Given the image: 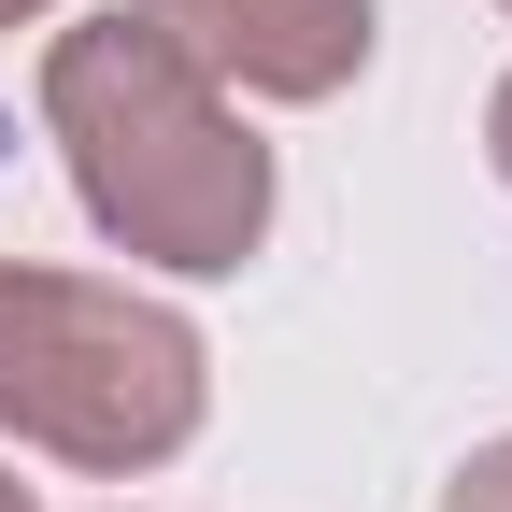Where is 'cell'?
I'll use <instances>...</instances> for the list:
<instances>
[{"instance_id":"1","label":"cell","mask_w":512,"mask_h":512,"mask_svg":"<svg viewBox=\"0 0 512 512\" xmlns=\"http://www.w3.org/2000/svg\"><path fill=\"white\" fill-rule=\"evenodd\" d=\"M43 143L72 171L86 228L185 285H228L285 214V171L242 128V100L143 15H86L43 43Z\"/></svg>"},{"instance_id":"2","label":"cell","mask_w":512,"mask_h":512,"mask_svg":"<svg viewBox=\"0 0 512 512\" xmlns=\"http://www.w3.org/2000/svg\"><path fill=\"white\" fill-rule=\"evenodd\" d=\"M200 413H214V342L171 299L0 256V441L128 484V470H171Z\"/></svg>"},{"instance_id":"3","label":"cell","mask_w":512,"mask_h":512,"mask_svg":"<svg viewBox=\"0 0 512 512\" xmlns=\"http://www.w3.org/2000/svg\"><path fill=\"white\" fill-rule=\"evenodd\" d=\"M128 15L171 29L228 100H342L384 43L370 0H128Z\"/></svg>"},{"instance_id":"4","label":"cell","mask_w":512,"mask_h":512,"mask_svg":"<svg viewBox=\"0 0 512 512\" xmlns=\"http://www.w3.org/2000/svg\"><path fill=\"white\" fill-rule=\"evenodd\" d=\"M441 512H512V427L456 456V484H441Z\"/></svg>"},{"instance_id":"5","label":"cell","mask_w":512,"mask_h":512,"mask_svg":"<svg viewBox=\"0 0 512 512\" xmlns=\"http://www.w3.org/2000/svg\"><path fill=\"white\" fill-rule=\"evenodd\" d=\"M484 157H498V185H512V72H498V100H484Z\"/></svg>"},{"instance_id":"6","label":"cell","mask_w":512,"mask_h":512,"mask_svg":"<svg viewBox=\"0 0 512 512\" xmlns=\"http://www.w3.org/2000/svg\"><path fill=\"white\" fill-rule=\"evenodd\" d=\"M29 15H57V0H0V29H29Z\"/></svg>"},{"instance_id":"7","label":"cell","mask_w":512,"mask_h":512,"mask_svg":"<svg viewBox=\"0 0 512 512\" xmlns=\"http://www.w3.org/2000/svg\"><path fill=\"white\" fill-rule=\"evenodd\" d=\"M0 512H43V498H29V484H15V470H0Z\"/></svg>"},{"instance_id":"8","label":"cell","mask_w":512,"mask_h":512,"mask_svg":"<svg viewBox=\"0 0 512 512\" xmlns=\"http://www.w3.org/2000/svg\"><path fill=\"white\" fill-rule=\"evenodd\" d=\"M498 15H512V0H498Z\"/></svg>"}]
</instances>
